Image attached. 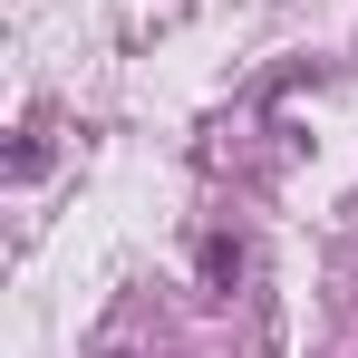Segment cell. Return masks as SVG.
<instances>
[{
  "mask_svg": "<svg viewBox=\"0 0 358 358\" xmlns=\"http://www.w3.org/2000/svg\"><path fill=\"white\" fill-rule=\"evenodd\" d=\"M242 271V242H203V281H233Z\"/></svg>",
  "mask_w": 358,
  "mask_h": 358,
  "instance_id": "6da1fadb",
  "label": "cell"
},
{
  "mask_svg": "<svg viewBox=\"0 0 358 358\" xmlns=\"http://www.w3.org/2000/svg\"><path fill=\"white\" fill-rule=\"evenodd\" d=\"M107 358H136V349H107Z\"/></svg>",
  "mask_w": 358,
  "mask_h": 358,
  "instance_id": "7a4b0ae2",
  "label": "cell"
}]
</instances>
